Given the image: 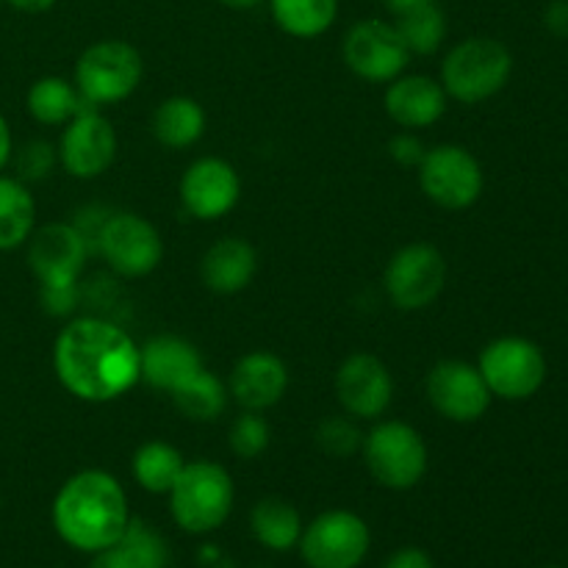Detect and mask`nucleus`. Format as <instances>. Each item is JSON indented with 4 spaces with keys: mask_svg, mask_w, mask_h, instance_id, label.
<instances>
[{
    "mask_svg": "<svg viewBox=\"0 0 568 568\" xmlns=\"http://www.w3.org/2000/svg\"><path fill=\"white\" fill-rule=\"evenodd\" d=\"M53 369L72 397L98 405L114 403L142 381L139 344L98 316H81L61 327L53 344Z\"/></svg>",
    "mask_w": 568,
    "mask_h": 568,
    "instance_id": "obj_1",
    "label": "nucleus"
},
{
    "mask_svg": "<svg viewBox=\"0 0 568 568\" xmlns=\"http://www.w3.org/2000/svg\"><path fill=\"white\" fill-rule=\"evenodd\" d=\"M50 521L67 547L98 555L109 549L131 521L128 494L109 471H78L55 494Z\"/></svg>",
    "mask_w": 568,
    "mask_h": 568,
    "instance_id": "obj_2",
    "label": "nucleus"
},
{
    "mask_svg": "<svg viewBox=\"0 0 568 568\" xmlns=\"http://www.w3.org/2000/svg\"><path fill=\"white\" fill-rule=\"evenodd\" d=\"M170 514L189 536H209L220 530L233 510L236 486L225 466L214 460H192L183 466L170 488Z\"/></svg>",
    "mask_w": 568,
    "mask_h": 568,
    "instance_id": "obj_3",
    "label": "nucleus"
},
{
    "mask_svg": "<svg viewBox=\"0 0 568 568\" xmlns=\"http://www.w3.org/2000/svg\"><path fill=\"white\" fill-rule=\"evenodd\" d=\"M514 72V55L499 39L469 37L455 44L442 64V87L447 98L477 105L505 89Z\"/></svg>",
    "mask_w": 568,
    "mask_h": 568,
    "instance_id": "obj_4",
    "label": "nucleus"
},
{
    "mask_svg": "<svg viewBox=\"0 0 568 568\" xmlns=\"http://www.w3.org/2000/svg\"><path fill=\"white\" fill-rule=\"evenodd\" d=\"M361 455L369 475L392 491L419 486L427 471V444L408 422H377L369 433H364Z\"/></svg>",
    "mask_w": 568,
    "mask_h": 568,
    "instance_id": "obj_5",
    "label": "nucleus"
},
{
    "mask_svg": "<svg viewBox=\"0 0 568 568\" xmlns=\"http://www.w3.org/2000/svg\"><path fill=\"white\" fill-rule=\"evenodd\" d=\"M144 75V61L133 44L122 39H103L94 42L78 55L72 83L89 105L120 103L131 98Z\"/></svg>",
    "mask_w": 568,
    "mask_h": 568,
    "instance_id": "obj_6",
    "label": "nucleus"
},
{
    "mask_svg": "<svg viewBox=\"0 0 568 568\" xmlns=\"http://www.w3.org/2000/svg\"><path fill=\"white\" fill-rule=\"evenodd\" d=\"M491 397L521 403L538 394L547 381V358L536 342L525 336H503L488 344L477 361Z\"/></svg>",
    "mask_w": 568,
    "mask_h": 568,
    "instance_id": "obj_7",
    "label": "nucleus"
},
{
    "mask_svg": "<svg viewBox=\"0 0 568 568\" xmlns=\"http://www.w3.org/2000/svg\"><path fill=\"white\" fill-rule=\"evenodd\" d=\"M369 547V525L353 510H325L305 525L297 544L308 568H358Z\"/></svg>",
    "mask_w": 568,
    "mask_h": 568,
    "instance_id": "obj_8",
    "label": "nucleus"
},
{
    "mask_svg": "<svg viewBox=\"0 0 568 568\" xmlns=\"http://www.w3.org/2000/svg\"><path fill=\"white\" fill-rule=\"evenodd\" d=\"M447 283V261L427 242L399 247L383 272V288L399 311H422L436 303Z\"/></svg>",
    "mask_w": 568,
    "mask_h": 568,
    "instance_id": "obj_9",
    "label": "nucleus"
},
{
    "mask_svg": "<svg viewBox=\"0 0 568 568\" xmlns=\"http://www.w3.org/2000/svg\"><path fill=\"white\" fill-rule=\"evenodd\" d=\"M419 186L427 200L447 211H464L480 200L486 178L475 155L460 144H438L419 164Z\"/></svg>",
    "mask_w": 568,
    "mask_h": 568,
    "instance_id": "obj_10",
    "label": "nucleus"
},
{
    "mask_svg": "<svg viewBox=\"0 0 568 568\" xmlns=\"http://www.w3.org/2000/svg\"><path fill=\"white\" fill-rule=\"evenodd\" d=\"M94 242H98V253L103 255L105 264L122 277L150 275L159 270L161 258H164V242H161L155 225H150L144 216L128 214V211L103 220Z\"/></svg>",
    "mask_w": 568,
    "mask_h": 568,
    "instance_id": "obj_11",
    "label": "nucleus"
},
{
    "mask_svg": "<svg viewBox=\"0 0 568 568\" xmlns=\"http://www.w3.org/2000/svg\"><path fill=\"white\" fill-rule=\"evenodd\" d=\"M342 59L364 81L392 83L408 67L410 50L405 48L394 22L369 17L358 20L344 33Z\"/></svg>",
    "mask_w": 568,
    "mask_h": 568,
    "instance_id": "obj_12",
    "label": "nucleus"
},
{
    "mask_svg": "<svg viewBox=\"0 0 568 568\" xmlns=\"http://www.w3.org/2000/svg\"><path fill=\"white\" fill-rule=\"evenodd\" d=\"M26 244L28 266L39 286H78L89 255V242L81 227L70 222H48L33 227Z\"/></svg>",
    "mask_w": 568,
    "mask_h": 568,
    "instance_id": "obj_13",
    "label": "nucleus"
},
{
    "mask_svg": "<svg viewBox=\"0 0 568 568\" xmlns=\"http://www.w3.org/2000/svg\"><path fill=\"white\" fill-rule=\"evenodd\" d=\"M425 392L433 410L458 425L483 419L494 399L480 369L466 361H442L433 366L425 381Z\"/></svg>",
    "mask_w": 568,
    "mask_h": 568,
    "instance_id": "obj_14",
    "label": "nucleus"
},
{
    "mask_svg": "<svg viewBox=\"0 0 568 568\" xmlns=\"http://www.w3.org/2000/svg\"><path fill=\"white\" fill-rule=\"evenodd\" d=\"M55 155H59L67 175L78 178V181L100 178L111 164H114V128H111V122L100 114V109H83L81 114L72 116L64 125Z\"/></svg>",
    "mask_w": 568,
    "mask_h": 568,
    "instance_id": "obj_15",
    "label": "nucleus"
},
{
    "mask_svg": "<svg viewBox=\"0 0 568 568\" xmlns=\"http://www.w3.org/2000/svg\"><path fill=\"white\" fill-rule=\"evenodd\" d=\"M242 197V178L236 166L216 155H205L186 166L181 178V203L189 216L214 222L231 214Z\"/></svg>",
    "mask_w": 568,
    "mask_h": 568,
    "instance_id": "obj_16",
    "label": "nucleus"
},
{
    "mask_svg": "<svg viewBox=\"0 0 568 568\" xmlns=\"http://www.w3.org/2000/svg\"><path fill=\"white\" fill-rule=\"evenodd\" d=\"M336 397L344 414L353 419L377 422L394 399V377L381 358L355 353L342 361L336 372Z\"/></svg>",
    "mask_w": 568,
    "mask_h": 568,
    "instance_id": "obj_17",
    "label": "nucleus"
},
{
    "mask_svg": "<svg viewBox=\"0 0 568 568\" xmlns=\"http://www.w3.org/2000/svg\"><path fill=\"white\" fill-rule=\"evenodd\" d=\"M288 388V369L283 358L266 349H255L236 361L227 381V394L244 410H266L283 399Z\"/></svg>",
    "mask_w": 568,
    "mask_h": 568,
    "instance_id": "obj_18",
    "label": "nucleus"
},
{
    "mask_svg": "<svg viewBox=\"0 0 568 568\" xmlns=\"http://www.w3.org/2000/svg\"><path fill=\"white\" fill-rule=\"evenodd\" d=\"M383 105L399 128L419 131L442 120L447 111V92L430 75H399L388 83Z\"/></svg>",
    "mask_w": 568,
    "mask_h": 568,
    "instance_id": "obj_19",
    "label": "nucleus"
},
{
    "mask_svg": "<svg viewBox=\"0 0 568 568\" xmlns=\"http://www.w3.org/2000/svg\"><path fill=\"white\" fill-rule=\"evenodd\" d=\"M139 366H142V381L148 386L172 394L194 372L203 369V358L192 342L164 333L139 347Z\"/></svg>",
    "mask_w": 568,
    "mask_h": 568,
    "instance_id": "obj_20",
    "label": "nucleus"
},
{
    "mask_svg": "<svg viewBox=\"0 0 568 568\" xmlns=\"http://www.w3.org/2000/svg\"><path fill=\"white\" fill-rule=\"evenodd\" d=\"M258 272V253L250 242L239 236L220 239L205 250L200 261V277L214 294H239L253 283Z\"/></svg>",
    "mask_w": 568,
    "mask_h": 568,
    "instance_id": "obj_21",
    "label": "nucleus"
},
{
    "mask_svg": "<svg viewBox=\"0 0 568 568\" xmlns=\"http://www.w3.org/2000/svg\"><path fill=\"white\" fill-rule=\"evenodd\" d=\"M150 128L164 148L186 150L203 139L205 111L197 100L178 94V98H166L155 105Z\"/></svg>",
    "mask_w": 568,
    "mask_h": 568,
    "instance_id": "obj_22",
    "label": "nucleus"
},
{
    "mask_svg": "<svg viewBox=\"0 0 568 568\" xmlns=\"http://www.w3.org/2000/svg\"><path fill=\"white\" fill-rule=\"evenodd\" d=\"M250 530L261 547L272 549V552H288L303 538V516L286 499H261L255 508L250 510Z\"/></svg>",
    "mask_w": 568,
    "mask_h": 568,
    "instance_id": "obj_23",
    "label": "nucleus"
},
{
    "mask_svg": "<svg viewBox=\"0 0 568 568\" xmlns=\"http://www.w3.org/2000/svg\"><path fill=\"white\" fill-rule=\"evenodd\" d=\"M26 109L39 125H67L72 116L81 114L83 109H94V105L81 98L72 81L61 75H44L28 89Z\"/></svg>",
    "mask_w": 568,
    "mask_h": 568,
    "instance_id": "obj_24",
    "label": "nucleus"
},
{
    "mask_svg": "<svg viewBox=\"0 0 568 568\" xmlns=\"http://www.w3.org/2000/svg\"><path fill=\"white\" fill-rule=\"evenodd\" d=\"M37 227V203L26 181L0 172V253L22 247Z\"/></svg>",
    "mask_w": 568,
    "mask_h": 568,
    "instance_id": "obj_25",
    "label": "nucleus"
},
{
    "mask_svg": "<svg viewBox=\"0 0 568 568\" xmlns=\"http://www.w3.org/2000/svg\"><path fill=\"white\" fill-rule=\"evenodd\" d=\"M103 552L116 568H166V560H170L166 538L148 521L133 519V516L122 536Z\"/></svg>",
    "mask_w": 568,
    "mask_h": 568,
    "instance_id": "obj_26",
    "label": "nucleus"
},
{
    "mask_svg": "<svg viewBox=\"0 0 568 568\" xmlns=\"http://www.w3.org/2000/svg\"><path fill=\"white\" fill-rule=\"evenodd\" d=\"M275 26L294 39H316L333 28L338 0H270Z\"/></svg>",
    "mask_w": 568,
    "mask_h": 568,
    "instance_id": "obj_27",
    "label": "nucleus"
},
{
    "mask_svg": "<svg viewBox=\"0 0 568 568\" xmlns=\"http://www.w3.org/2000/svg\"><path fill=\"white\" fill-rule=\"evenodd\" d=\"M394 28L403 37L405 48L410 55H430L442 48L444 37H447V17H444L438 0H425L410 9L394 14Z\"/></svg>",
    "mask_w": 568,
    "mask_h": 568,
    "instance_id": "obj_28",
    "label": "nucleus"
},
{
    "mask_svg": "<svg viewBox=\"0 0 568 568\" xmlns=\"http://www.w3.org/2000/svg\"><path fill=\"white\" fill-rule=\"evenodd\" d=\"M183 466L186 460H183L181 449L166 442H148L136 449L131 469L139 488L150 494H170Z\"/></svg>",
    "mask_w": 568,
    "mask_h": 568,
    "instance_id": "obj_29",
    "label": "nucleus"
},
{
    "mask_svg": "<svg viewBox=\"0 0 568 568\" xmlns=\"http://www.w3.org/2000/svg\"><path fill=\"white\" fill-rule=\"evenodd\" d=\"M172 399H175L178 410L189 419L211 422L225 410L227 386L203 366L172 392Z\"/></svg>",
    "mask_w": 568,
    "mask_h": 568,
    "instance_id": "obj_30",
    "label": "nucleus"
},
{
    "mask_svg": "<svg viewBox=\"0 0 568 568\" xmlns=\"http://www.w3.org/2000/svg\"><path fill=\"white\" fill-rule=\"evenodd\" d=\"M270 438H272V430L258 410H244V414L231 425V433H227L231 453L244 460H253L258 458L261 453H266Z\"/></svg>",
    "mask_w": 568,
    "mask_h": 568,
    "instance_id": "obj_31",
    "label": "nucleus"
},
{
    "mask_svg": "<svg viewBox=\"0 0 568 568\" xmlns=\"http://www.w3.org/2000/svg\"><path fill=\"white\" fill-rule=\"evenodd\" d=\"M361 442H364V433L358 430L353 416H327L316 427V444L322 453L333 455V458L361 453Z\"/></svg>",
    "mask_w": 568,
    "mask_h": 568,
    "instance_id": "obj_32",
    "label": "nucleus"
},
{
    "mask_svg": "<svg viewBox=\"0 0 568 568\" xmlns=\"http://www.w3.org/2000/svg\"><path fill=\"white\" fill-rule=\"evenodd\" d=\"M55 150L48 142H28L26 148H20L17 153V172H20V181H39V178H48L50 170L55 164Z\"/></svg>",
    "mask_w": 568,
    "mask_h": 568,
    "instance_id": "obj_33",
    "label": "nucleus"
},
{
    "mask_svg": "<svg viewBox=\"0 0 568 568\" xmlns=\"http://www.w3.org/2000/svg\"><path fill=\"white\" fill-rule=\"evenodd\" d=\"M388 153H392V159L397 161V164L419 166L427 150H425V144H422V139L416 136V133L405 131V133H399V136H394L392 142H388Z\"/></svg>",
    "mask_w": 568,
    "mask_h": 568,
    "instance_id": "obj_34",
    "label": "nucleus"
},
{
    "mask_svg": "<svg viewBox=\"0 0 568 568\" xmlns=\"http://www.w3.org/2000/svg\"><path fill=\"white\" fill-rule=\"evenodd\" d=\"M39 297H42V308L50 316H67L72 314L78 303V286H39Z\"/></svg>",
    "mask_w": 568,
    "mask_h": 568,
    "instance_id": "obj_35",
    "label": "nucleus"
},
{
    "mask_svg": "<svg viewBox=\"0 0 568 568\" xmlns=\"http://www.w3.org/2000/svg\"><path fill=\"white\" fill-rule=\"evenodd\" d=\"M383 568H436L430 555L419 547H403L394 555H388Z\"/></svg>",
    "mask_w": 568,
    "mask_h": 568,
    "instance_id": "obj_36",
    "label": "nucleus"
},
{
    "mask_svg": "<svg viewBox=\"0 0 568 568\" xmlns=\"http://www.w3.org/2000/svg\"><path fill=\"white\" fill-rule=\"evenodd\" d=\"M544 26L552 37L568 39V0H552L544 9Z\"/></svg>",
    "mask_w": 568,
    "mask_h": 568,
    "instance_id": "obj_37",
    "label": "nucleus"
},
{
    "mask_svg": "<svg viewBox=\"0 0 568 568\" xmlns=\"http://www.w3.org/2000/svg\"><path fill=\"white\" fill-rule=\"evenodd\" d=\"M59 0H3V6L9 9L22 11V14H42V11H50Z\"/></svg>",
    "mask_w": 568,
    "mask_h": 568,
    "instance_id": "obj_38",
    "label": "nucleus"
},
{
    "mask_svg": "<svg viewBox=\"0 0 568 568\" xmlns=\"http://www.w3.org/2000/svg\"><path fill=\"white\" fill-rule=\"evenodd\" d=\"M11 155H14V139H11L9 122H6V116L0 114V172L9 166Z\"/></svg>",
    "mask_w": 568,
    "mask_h": 568,
    "instance_id": "obj_39",
    "label": "nucleus"
},
{
    "mask_svg": "<svg viewBox=\"0 0 568 568\" xmlns=\"http://www.w3.org/2000/svg\"><path fill=\"white\" fill-rule=\"evenodd\" d=\"M220 3L227 6V9L244 11V9H253V6H258L261 0H220Z\"/></svg>",
    "mask_w": 568,
    "mask_h": 568,
    "instance_id": "obj_40",
    "label": "nucleus"
},
{
    "mask_svg": "<svg viewBox=\"0 0 568 568\" xmlns=\"http://www.w3.org/2000/svg\"><path fill=\"white\" fill-rule=\"evenodd\" d=\"M89 568H116V566L111 564L109 555L98 552V555H92V564H89Z\"/></svg>",
    "mask_w": 568,
    "mask_h": 568,
    "instance_id": "obj_41",
    "label": "nucleus"
},
{
    "mask_svg": "<svg viewBox=\"0 0 568 568\" xmlns=\"http://www.w3.org/2000/svg\"><path fill=\"white\" fill-rule=\"evenodd\" d=\"M547 568H564V566H547Z\"/></svg>",
    "mask_w": 568,
    "mask_h": 568,
    "instance_id": "obj_42",
    "label": "nucleus"
},
{
    "mask_svg": "<svg viewBox=\"0 0 568 568\" xmlns=\"http://www.w3.org/2000/svg\"><path fill=\"white\" fill-rule=\"evenodd\" d=\"M0 9H3V0H0Z\"/></svg>",
    "mask_w": 568,
    "mask_h": 568,
    "instance_id": "obj_43",
    "label": "nucleus"
}]
</instances>
